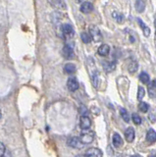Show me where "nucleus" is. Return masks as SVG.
I'll list each match as a JSON object with an SVG mask.
<instances>
[{"instance_id": "nucleus-10", "label": "nucleus", "mask_w": 156, "mask_h": 157, "mask_svg": "<svg viewBox=\"0 0 156 157\" xmlns=\"http://www.w3.org/2000/svg\"><path fill=\"white\" fill-rule=\"evenodd\" d=\"M98 54L100 55V56H107L108 54L110 52V46L108 44H101L100 46L98 47V50H97Z\"/></svg>"}, {"instance_id": "nucleus-19", "label": "nucleus", "mask_w": 156, "mask_h": 157, "mask_svg": "<svg viewBox=\"0 0 156 157\" xmlns=\"http://www.w3.org/2000/svg\"><path fill=\"white\" fill-rule=\"evenodd\" d=\"M120 113H121V117H122V119L124 120L125 122L129 123V122H130V120H131V117H130V115H129V113H128L127 110L124 109V108H121V109H120Z\"/></svg>"}, {"instance_id": "nucleus-20", "label": "nucleus", "mask_w": 156, "mask_h": 157, "mask_svg": "<svg viewBox=\"0 0 156 157\" xmlns=\"http://www.w3.org/2000/svg\"><path fill=\"white\" fill-rule=\"evenodd\" d=\"M138 68H139V64L136 61H132L131 64L129 65V67H128V70H129L130 73H135L136 72V70H138Z\"/></svg>"}, {"instance_id": "nucleus-28", "label": "nucleus", "mask_w": 156, "mask_h": 157, "mask_svg": "<svg viewBox=\"0 0 156 157\" xmlns=\"http://www.w3.org/2000/svg\"><path fill=\"white\" fill-rule=\"evenodd\" d=\"M143 35H144V36H146V38H147V36H149L150 35V29L147 27V26H144L143 27Z\"/></svg>"}, {"instance_id": "nucleus-11", "label": "nucleus", "mask_w": 156, "mask_h": 157, "mask_svg": "<svg viewBox=\"0 0 156 157\" xmlns=\"http://www.w3.org/2000/svg\"><path fill=\"white\" fill-rule=\"evenodd\" d=\"M135 130L132 127L128 128L126 132H125V137H126V140L128 142H133V141L135 140Z\"/></svg>"}, {"instance_id": "nucleus-25", "label": "nucleus", "mask_w": 156, "mask_h": 157, "mask_svg": "<svg viewBox=\"0 0 156 157\" xmlns=\"http://www.w3.org/2000/svg\"><path fill=\"white\" fill-rule=\"evenodd\" d=\"M144 94H145V90L143 86H139V90H138V99L141 100L144 97Z\"/></svg>"}, {"instance_id": "nucleus-16", "label": "nucleus", "mask_w": 156, "mask_h": 157, "mask_svg": "<svg viewBox=\"0 0 156 157\" xmlns=\"http://www.w3.org/2000/svg\"><path fill=\"white\" fill-rule=\"evenodd\" d=\"M76 70H77V68H76V65L73 63H67L64 66V71L67 74H69V75H71V74H74L76 72Z\"/></svg>"}, {"instance_id": "nucleus-14", "label": "nucleus", "mask_w": 156, "mask_h": 157, "mask_svg": "<svg viewBox=\"0 0 156 157\" xmlns=\"http://www.w3.org/2000/svg\"><path fill=\"white\" fill-rule=\"evenodd\" d=\"M135 7H136V10L138 11L139 13H143L144 11V9H145L144 0H136Z\"/></svg>"}, {"instance_id": "nucleus-17", "label": "nucleus", "mask_w": 156, "mask_h": 157, "mask_svg": "<svg viewBox=\"0 0 156 157\" xmlns=\"http://www.w3.org/2000/svg\"><path fill=\"white\" fill-rule=\"evenodd\" d=\"M148 93L149 96L152 98H155L156 96V85H155V81L151 82V84L148 86Z\"/></svg>"}, {"instance_id": "nucleus-18", "label": "nucleus", "mask_w": 156, "mask_h": 157, "mask_svg": "<svg viewBox=\"0 0 156 157\" xmlns=\"http://www.w3.org/2000/svg\"><path fill=\"white\" fill-rule=\"evenodd\" d=\"M112 17H113V19H114L117 23H119V24H122V23L124 22V16L119 12L114 11L112 13Z\"/></svg>"}, {"instance_id": "nucleus-4", "label": "nucleus", "mask_w": 156, "mask_h": 157, "mask_svg": "<svg viewBox=\"0 0 156 157\" xmlns=\"http://www.w3.org/2000/svg\"><path fill=\"white\" fill-rule=\"evenodd\" d=\"M61 31H62L63 35L65 36H67V38H72V36H74V34H75L74 27L69 24L63 25L61 27Z\"/></svg>"}, {"instance_id": "nucleus-7", "label": "nucleus", "mask_w": 156, "mask_h": 157, "mask_svg": "<svg viewBox=\"0 0 156 157\" xmlns=\"http://www.w3.org/2000/svg\"><path fill=\"white\" fill-rule=\"evenodd\" d=\"M62 52H63V55H64V57L66 59H72L74 58L75 56V53H74V49L73 47H71V46L69 44H66L64 47H63V50H62Z\"/></svg>"}, {"instance_id": "nucleus-13", "label": "nucleus", "mask_w": 156, "mask_h": 157, "mask_svg": "<svg viewBox=\"0 0 156 157\" xmlns=\"http://www.w3.org/2000/svg\"><path fill=\"white\" fill-rule=\"evenodd\" d=\"M51 6H53L56 9H65L66 5L62 0H48Z\"/></svg>"}, {"instance_id": "nucleus-32", "label": "nucleus", "mask_w": 156, "mask_h": 157, "mask_svg": "<svg viewBox=\"0 0 156 157\" xmlns=\"http://www.w3.org/2000/svg\"><path fill=\"white\" fill-rule=\"evenodd\" d=\"M76 157H87L86 155H78V156H76Z\"/></svg>"}, {"instance_id": "nucleus-1", "label": "nucleus", "mask_w": 156, "mask_h": 157, "mask_svg": "<svg viewBox=\"0 0 156 157\" xmlns=\"http://www.w3.org/2000/svg\"><path fill=\"white\" fill-rule=\"evenodd\" d=\"M88 34H89V35H91V40H93L94 42H100V41H102L103 36H102L101 31H100V30H99L98 27L91 25V27H89Z\"/></svg>"}, {"instance_id": "nucleus-9", "label": "nucleus", "mask_w": 156, "mask_h": 157, "mask_svg": "<svg viewBox=\"0 0 156 157\" xmlns=\"http://www.w3.org/2000/svg\"><path fill=\"white\" fill-rule=\"evenodd\" d=\"M80 10L84 14H89L93 11V5L91 2H83Z\"/></svg>"}, {"instance_id": "nucleus-5", "label": "nucleus", "mask_w": 156, "mask_h": 157, "mask_svg": "<svg viewBox=\"0 0 156 157\" xmlns=\"http://www.w3.org/2000/svg\"><path fill=\"white\" fill-rule=\"evenodd\" d=\"M91 126V121L87 116H82L80 119V127L82 130H88Z\"/></svg>"}, {"instance_id": "nucleus-33", "label": "nucleus", "mask_w": 156, "mask_h": 157, "mask_svg": "<svg viewBox=\"0 0 156 157\" xmlns=\"http://www.w3.org/2000/svg\"><path fill=\"white\" fill-rule=\"evenodd\" d=\"M1 116H2V112H1V110H0V119H1Z\"/></svg>"}, {"instance_id": "nucleus-34", "label": "nucleus", "mask_w": 156, "mask_h": 157, "mask_svg": "<svg viewBox=\"0 0 156 157\" xmlns=\"http://www.w3.org/2000/svg\"><path fill=\"white\" fill-rule=\"evenodd\" d=\"M149 157H150V156H149ZM151 157H155V156H154V154H152V156H151Z\"/></svg>"}, {"instance_id": "nucleus-31", "label": "nucleus", "mask_w": 156, "mask_h": 157, "mask_svg": "<svg viewBox=\"0 0 156 157\" xmlns=\"http://www.w3.org/2000/svg\"><path fill=\"white\" fill-rule=\"evenodd\" d=\"M132 157H141V156H140L139 154H135V155H133Z\"/></svg>"}, {"instance_id": "nucleus-22", "label": "nucleus", "mask_w": 156, "mask_h": 157, "mask_svg": "<svg viewBox=\"0 0 156 157\" xmlns=\"http://www.w3.org/2000/svg\"><path fill=\"white\" fill-rule=\"evenodd\" d=\"M139 80L140 82H143V84H148L149 81H150V78L148 76V74L147 73H141L140 75H139Z\"/></svg>"}, {"instance_id": "nucleus-15", "label": "nucleus", "mask_w": 156, "mask_h": 157, "mask_svg": "<svg viewBox=\"0 0 156 157\" xmlns=\"http://www.w3.org/2000/svg\"><path fill=\"white\" fill-rule=\"evenodd\" d=\"M146 141H147L148 142H150V144H153V142H155V141H156V133H155V131L153 130V129H150V130L147 132V133H146Z\"/></svg>"}, {"instance_id": "nucleus-21", "label": "nucleus", "mask_w": 156, "mask_h": 157, "mask_svg": "<svg viewBox=\"0 0 156 157\" xmlns=\"http://www.w3.org/2000/svg\"><path fill=\"white\" fill-rule=\"evenodd\" d=\"M81 38H82V41L84 43H89L91 42V38L89 34L86 33V31H84V33L81 34Z\"/></svg>"}, {"instance_id": "nucleus-29", "label": "nucleus", "mask_w": 156, "mask_h": 157, "mask_svg": "<svg viewBox=\"0 0 156 157\" xmlns=\"http://www.w3.org/2000/svg\"><path fill=\"white\" fill-rule=\"evenodd\" d=\"M5 151H6V147L5 145H4L2 142H0V157L3 156L4 153H5Z\"/></svg>"}, {"instance_id": "nucleus-8", "label": "nucleus", "mask_w": 156, "mask_h": 157, "mask_svg": "<svg viewBox=\"0 0 156 157\" xmlns=\"http://www.w3.org/2000/svg\"><path fill=\"white\" fill-rule=\"evenodd\" d=\"M67 86L70 91H76L79 89V82L76 78H70L67 82Z\"/></svg>"}, {"instance_id": "nucleus-2", "label": "nucleus", "mask_w": 156, "mask_h": 157, "mask_svg": "<svg viewBox=\"0 0 156 157\" xmlns=\"http://www.w3.org/2000/svg\"><path fill=\"white\" fill-rule=\"evenodd\" d=\"M80 141H81L84 144H91L94 140V133L92 131H87L84 130V132L82 133L81 137H79Z\"/></svg>"}, {"instance_id": "nucleus-12", "label": "nucleus", "mask_w": 156, "mask_h": 157, "mask_svg": "<svg viewBox=\"0 0 156 157\" xmlns=\"http://www.w3.org/2000/svg\"><path fill=\"white\" fill-rule=\"evenodd\" d=\"M112 142H113V145H114L115 147H121L123 145V140L121 136L119 135V133H115L114 135H113V137H112Z\"/></svg>"}, {"instance_id": "nucleus-23", "label": "nucleus", "mask_w": 156, "mask_h": 157, "mask_svg": "<svg viewBox=\"0 0 156 157\" xmlns=\"http://www.w3.org/2000/svg\"><path fill=\"white\" fill-rule=\"evenodd\" d=\"M139 110L141 112H143V113H145V112H147L148 110H149V105L146 103V102H140L139 103Z\"/></svg>"}, {"instance_id": "nucleus-3", "label": "nucleus", "mask_w": 156, "mask_h": 157, "mask_svg": "<svg viewBox=\"0 0 156 157\" xmlns=\"http://www.w3.org/2000/svg\"><path fill=\"white\" fill-rule=\"evenodd\" d=\"M67 144L71 147H73V148H78V149H81L84 147V144L80 141V138L77 137H70L68 138L67 141Z\"/></svg>"}, {"instance_id": "nucleus-26", "label": "nucleus", "mask_w": 156, "mask_h": 157, "mask_svg": "<svg viewBox=\"0 0 156 157\" xmlns=\"http://www.w3.org/2000/svg\"><path fill=\"white\" fill-rule=\"evenodd\" d=\"M132 119H133V121L136 125H139L141 123V118L136 113H134L132 115Z\"/></svg>"}, {"instance_id": "nucleus-24", "label": "nucleus", "mask_w": 156, "mask_h": 157, "mask_svg": "<svg viewBox=\"0 0 156 157\" xmlns=\"http://www.w3.org/2000/svg\"><path fill=\"white\" fill-rule=\"evenodd\" d=\"M104 68L107 72H111L115 69V63H111V62H107L104 63Z\"/></svg>"}, {"instance_id": "nucleus-27", "label": "nucleus", "mask_w": 156, "mask_h": 157, "mask_svg": "<svg viewBox=\"0 0 156 157\" xmlns=\"http://www.w3.org/2000/svg\"><path fill=\"white\" fill-rule=\"evenodd\" d=\"M79 110H80V113H81V114L83 115V116H87V113H88L87 107H86V106H84V105H82L81 107H80Z\"/></svg>"}, {"instance_id": "nucleus-30", "label": "nucleus", "mask_w": 156, "mask_h": 157, "mask_svg": "<svg viewBox=\"0 0 156 157\" xmlns=\"http://www.w3.org/2000/svg\"><path fill=\"white\" fill-rule=\"evenodd\" d=\"M1 157H10V153H9V152H8V153H4V155L1 156Z\"/></svg>"}, {"instance_id": "nucleus-6", "label": "nucleus", "mask_w": 156, "mask_h": 157, "mask_svg": "<svg viewBox=\"0 0 156 157\" xmlns=\"http://www.w3.org/2000/svg\"><path fill=\"white\" fill-rule=\"evenodd\" d=\"M84 155L87 157H102V151L96 147H91L87 150Z\"/></svg>"}]
</instances>
